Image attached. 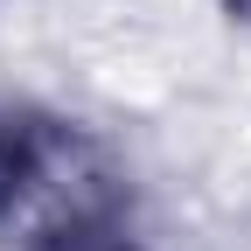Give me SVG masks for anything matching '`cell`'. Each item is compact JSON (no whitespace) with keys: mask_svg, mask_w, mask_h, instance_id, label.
Returning a JSON list of instances; mask_svg holds the SVG:
<instances>
[{"mask_svg":"<svg viewBox=\"0 0 251 251\" xmlns=\"http://www.w3.org/2000/svg\"><path fill=\"white\" fill-rule=\"evenodd\" d=\"M42 168V126H28V119H0V209H7L28 175Z\"/></svg>","mask_w":251,"mask_h":251,"instance_id":"cell-1","label":"cell"},{"mask_svg":"<svg viewBox=\"0 0 251 251\" xmlns=\"http://www.w3.org/2000/svg\"><path fill=\"white\" fill-rule=\"evenodd\" d=\"M35 251H140L119 224H98V216H70V224H56Z\"/></svg>","mask_w":251,"mask_h":251,"instance_id":"cell-2","label":"cell"}]
</instances>
